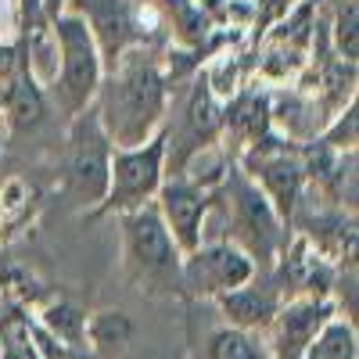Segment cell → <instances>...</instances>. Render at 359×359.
<instances>
[{
  "label": "cell",
  "instance_id": "1",
  "mask_svg": "<svg viewBox=\"0 0 359 359\" xmlns=\"http://www.w3.org/2000/svg\"><path fill=\"white\" fill-rule=\"evenodd\" d=\"M123 233H126V266L140 291H147V294L184 291V284H180L184 252L176 248L158 205L130 208L123 216Z\"/></svg>",
  "mask_w": 359,
  "mask_h": 359
},
{
  "label": "cell",
  "instance_id": "2",
  "mask_svg": "<svg viewBox=\"0 0 359 359\" xmlns=\"http://www.w3.org/2000/svg\"><path fill=\"white\" fill-rule=\"evenodd\" d=\"M162 115V79L151 65L130 62L118 69L104 94L101 126L111 147H137L147 140V130Z\"/></svg>",
  "mask_w": 359,
  "mask_h": 359
},
{
  "label": "cell",
  "instance_id": "3",
  "mask_svg": "<svg viewBox=\"0 0 359 359\" xmlns=\"http://www.w3.org/2000/svg\"><path fill=\"white\" fill-rule=\"evenodd\" d=\"M162 162H165V137L144 140L137 147H111L104 208L130 212V208L147 205L151 194L162 187Z\"/></svg>",
  "mask_w": 359,
  "mask_h": 359
},
{
  "label": "cell",
  "instance_id": "4",
  "mask_svg": "<svg viewBox=\"0 0 359 359\" xmlns=\"http://www.w3.org/2000/svg\"><path fill=\"white\" fill-rule=\"evenodd\" d=\"M57 47H62V79L57 97L69 111H83L101 86V50L79 15L57 18Z\"/></svg>",
  "mask_w": 359,
  "mask_h": 359
},
{
  "label": "cell",
  "instance_id": "5",
  "mask_svg": "<svg viewBox=\"0 0 359 359\" xmlns=\"http://www.w3.org/2000/svg\"><path fill=\"white\" fill-rule=\"evenodd\" d=\"M255 277V262L241 245H205L194 248L184 259L180 269V284L191 294H226L233 287H245Z\"/></svg>",
  "mask_w": 359,
  "mask_h": 359
},
{
  "label": "cell",
  "instance_id": "6",
  "mask_svg": "<svg viewBox=\"0 0 359 359\" xmlns=\"http://www.w3.org/2000/svg\"><path fill=\"white\" fill-rule=\"evenodd\" d=\"M108 165H111V140L101 126V118H79L72 133V158H69L72 194L79 201H104Z\"/></svg>",
  "mask_w": 359,
  "mask_h": 359
},
{
  "label": "cell",
  "instance_id": "7",
  "mask_svg": "<svg viewBox=\"0 0 359 359\" xmlns=\"http://www.w3.org/2000/svg\"><path fill=\"white\" fill-rule=\"evenodd\" d=\"M158 212L172 233L176 248L191 255L201 248V223L208 212V191L191 184V180H172V184L158 187Z\"/></svg>",
  "mask_w": 359,
  "mask_h": 359
},
{
  "label": "cell",
  "instance_id": "8",
  "mask_svg": "<svg viewBox=\"0 0 359 359\" xmlns=\"http://www.w3.org/2000/svg\"><path fill=\"white\" fill-rule=\"evenodd\" d=\"M233 230L241 237V245H248L262 262H269L277 241H280V223L269 198L255 187H248L245 180H237L233 187Z\"/></svg>",
  "mask_w": 359,
  "mask_h": 359
},
{
  "label": "cell",
  "instance_id": "9",
  "mask_svg": "<svg viewBox=\"0 0 359 359\" xmlns=\"http://www.w3.org/2000/svg\"><path fill=\"white\" fill-rule=\"evenodd\" d=\"M331 320V306L323 298H298L287 309L277 313V331H273V355L277 359H306L309 341L316 331Z\"/></svg>",
  "mask_w": 359,
  "mask_h": 359
},
{
  "label": "cell",
  "instance_id": "10",
  "mask_svg": "<svg viewBox=\"0 0 359 359\" xmlns=\"http://www.w3.org/2000/svg\"><path fill=\"white\" fill-rule=\"evenodd\" d=\"M83 22L97 50H104L108 57L123 54V47L137 36V18L126 0H83Z\"/></svg>",
  "mask_w": 359,
  "mask_h": 359
},
{
  "label": "cell",
  "instance_id": "11",
  "mask_svg": "<svg viewBox=\"0 0 359 359\" xmlns=\"http://www.w3.org/2000/svg\"><path fill=\"white\" fill-rule=\"evenodd\" d=\"M219 309L226 313L230 327L237 331H252V327H266L277 316V294L269 287H233L226 294H219Z\"/></svg>",
  "mask_w": 359,
  "mask_h": 359
},
{
  "label": "cell",
  "instance_id": "12",
  "mask_svg": "<svg viewBox=\"0 0 359 359\" xmlns=\"http://www.w3.org/2000/svg\"><path fill=\"white\" fill-rule=\"evenodd\" d=\"M259 176H262V191H266L269 205H277L273 212L291 216V208L298 201V191H302V169H298L287 155H277V158L259 165Z\"/></svg>",
  "mask_w": 359,
  "mask_h": 359
},
{
  "label": "cell",
  "instance_id": "13",
  "mask_svg": "<svg viewBox=\"0 0 359 359\" xmlns=\"http://www.w3.org/2000/svg\"><path fill=\"white\" fill-rule=\"evenodd\" d=\"M86 341L97 355H118L126 352L130 341H133V323L126 313L118 309H108V313H97L86 320Z\"/></svg>",
  "mask_w": 359,
  "mask_h": 359
},
{
  "label": "cell",
  "instance_id": "14",
  "mask_svg": "<svg viewBox=\"0 0 359 359\" xmlns=\"http://www.w3.org/2000/svg\"><path fill=\"white\" fill-rule=\"evenodd\" d=\"M355 327L348 320H327L306 348V359H355Z\"/></svg>",
  "mask_w": 359,
  "mask_h": 359
},
{
  "label": "cell",
  "instance_id": "15",
  "mask_svg": "<svg viewBox=\"0 0 359 359\" xmlns=\"http://www.w3.org/2000/svg\"><path fill=\"white\" fill-rule=\"evenodd\" d=\"M43 331L69 348H86V313L72 302H54L43 309Z\"/></svg>",
  "mask_w": 359,
  "mask_h": 359
},
{
  "label": "cell",
  "instance_id": "16",
  "mask_svg": "<svg viewBox=\"0 0 359 359\" xmlns=\"http://www.w3.org/2000/svg\"><path fill=\"white\" fill-rule=\"evenodd\" d=\"M205 359H269V355L248 338V331L223 327V331H216L212 338H208Z\"/></svg>",
  "mask_w": 359,
  "mask_h": 359
},
{
  "label": "cell",
  "instance_id": "17",
  "mask_svg": "<svg viewBox=\"0 0 359 359\" xmlns=\"http://www.w3.org/2000/svg\"><path fill=\"white\" fill-rule=\"evenodd\" d=\"M8 111H11V123H15L18 130L40 123V115H43V97H40V90H36L33 79H18V83L11 86Z\"/></svg>",
  "mask_w": 359,
  "mask_h": 359
},
{
  "label": "cell",
  "instance_id": "18",
  "mask_svg": "<svg viewBox=\"0 0 359 359\" xmlns=\"http://www.w3.org/2000/svg\"><path fill=\"white\" fill-rule=\"evenodd\" d=\"M338 43L348 57H355V8L348 4V11H341L338 18Z\"/></svg>",
  "mask_w": 359,
  "mask_h": 359
}]
</instances>
